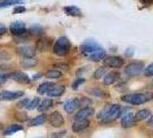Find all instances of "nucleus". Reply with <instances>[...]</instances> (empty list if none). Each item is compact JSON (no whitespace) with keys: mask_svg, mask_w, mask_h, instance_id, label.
<instances>
[{"mask_svg":"<svg viewBox=\"0 0 153 138\" xmlns=\"http://www.w3.org/2000/svg\"><path fill=\"white\" fill-rule=\"evenodd\" d=\"M122 108L119 105H110L102 109L97 114V118L102 121L103 123H108L115 121L119 116H121Z\"/></svg>","mask_w":153,"mask_h":138,"instance_id":"obj_1","label":"nucleus"},{"mask_svg":"<svg viewBox=\"0 0 153 138\" xmlns=\"http://www.w3.org/2000/svg\"><path fill=\"white\" fill-rule=\"evenodd\" d=\"M153 94L151 92H144V93H129L121 97V100L130 104V105H143L147 101L152 100Z\"/></svg>","mask_w":153,"mask_h":138,"instance_id":"obj_2","label":"nucleus"},{"mask_svg":"<svg viewBox=\"0 0 153 138\" xmlns=\"http://www.w3.org/2000/svg\"><path fill=\"white\" fill-rule=\"evenodd\" d=\"M71 50V43L66 37H59L53 46V52L58 57H65Z\"/></svg>","mask_w":153,"mask_h":138,"instance_id":"obj_3","label":"nucleus"},{"mask_svg":"<svg viewBox=\"0 0 153 138\" xmlns=\"http://www.w3.org/2000/svg\"><path fill=\"white\" fill-rule=\"evenodd\" d=\"M101 48H103V47L96 40L87 39L85 40L82 44H81V46H80V52H81L82 55H85L88 59L90 55H93L97 51H100Z\"/></svg>","mask_w":153,"mask_h":138,"instance_id":"obj_4","label":"nucleus"},{"mask_svg":"<svg viewBox=\"0 0 153 138\" xmlns=\"http://www.w3.org/2000/svg\"><path fill=\"white\" fill-rule=\"evenodd\" d=\"M144 69L145 68H144V62L143 61H133V62H130L129 65L125 67L123 72L129 77H134V76L140 75Z\"/></svg>","mask_w":153,"mask_h":138,"instance_id":"obj_5","label":"nucleus"},{"mask_svg":"<svg viewBox=\"0 0 153 138\" xmlns=\"http://www.w3.org/2000/svg\"><path fill=\"white\" fill-rule=\"evenodd\" d=\"M104 62V66L105 67H110V68H114V69H118V68H121L123 66V60L120 57H106L105 59L103 60Z\"/></svg>","mask_w":153,"mask_h":138,"instance_id":"obj_6","label":"nucleus"},{"mask_svg":"<svg viewBox=\"0 0 153 138\" xmlns=\"http://www.w3.org/2000/svg\"><path fill=\"white\" fill-rule=\"evenodd\" d=\"M8 77L12 78L13 81H15V82L19 83V84H27V83H30V81H31V78H30L26 74H24V72H12V74H9Z\"/></svg>","mask_w":153,"mask_h":138,"instance_id":"obj_7","label":"nucleus"},{"mask_svg":"<svg viewBox=\"0 0 153 138\" xmlns=\"http://www.w3.org/2000/svg\"><path fill=\"white\" fill-rule=\"evenodd\" d=\"M25 23L22 21H15L10 24V31L14 36H22L25 33Z\"/></svg>","mask_w":153,"mask_h":138,"instance_id":"obj_8","label":"nucleus"},{"mask_svg":"<svg viewBox=\"0 0 153 138\" xmlns=\"http://www.w3.org/2000/svg\"><path fill=\"white\" fill-rule=\"evenodd\" d=\"M24 93L22 91H2L0 93V99L2 100H15V99H19L23 96Z\"/></svg>","mask_w":153,"mask_h":138,"instance_id":"obj_9","label":"nucleus"},{"mask_svg":"<svg viewBox=\"0 0 153 138\" xmlns=\"http://www.w3.org/2000/svg\"><path fill=\"white\" fill-rule=\"evenodd\" d=\"M136 124V120H135V114L128 112L125 115H122L121 118V125L123 128H130Z\"/></svg>","mask_w":153,"mask_h":138,"instance_id":"obj_10","label":"nucleus"},{"mask_svg":"<svg viewBox=\"0 0 153 138\" xmlns=\"http://www.w3.org/2000/svg\"><path fill=\"white\" fill-rule=\"evenodd\" d=\"M49 123H51L53 127L55 128H58V127H62L64 124V118L63 116L61 115V113L58 112H53L49 116Z\"/></svg>","mask_w":153,"mask_h":138,"instance_id":"obj_11","label":"nucleus"},{"mask_svg":"<svg viewBox=\"0 0 153 138\" xmlns=\"http://www.w3.org/2000/svg\"><path fill=\"white\" fill-rule=\"evenodd\" d=\"M94 109L91 108V107H83L81 108L79 112L76 113V115H74V120H87V118L91 116L93 114H94Z\"/></svg>","mask_w":153,"mask_h":138,"instance_id":"obj_12","label":"nucleus"},{"mask_svg":"<svg viewBox=\"0 0 153 138\" xmlns=\"http://www.w3.org/2000/svg\"><path fill=\"white\" fill-rule=\"evenodd\" d=\"M89 127V121L88 120H74L72 124V130L74 132H80L87 129Z\"/></svg>","mask_w":153,"mask_h":138,"instance_id":"obj_13","label":"nucleus"},{"mask_svg":"<svg viewBox=\"0 0 153 138\" xmlns=\"http://www.w3.org/2000/svg\"><path fill=\"white\" fill-rule=\"evenodd\" d=\"M119 78H120L119 72H108V74H106V75L104 76L103 83H104V85H111V84L115 83L117 81H119Z\"/></svg>","mask_w":153,"mask_h":138,"instance_id":"obj_14","label":"nucleus"},{"mask_svg":"<svg viewBox=\"0 0 153 138\" xmlns=\"http://www.w3.org/2000/svg\"><path fill=\"white\" fill-rule=\"evenodd\" d=\"M17 53L21 54L22 57H24V58H33L34 54H36V51L32 48L31 46H19L17 48Z\"/></svg>","mask_w":153,"mask_h":138,"instance_id":"obj_15","label":"nucleus"},{"mask_svg":"<svg viewBox=\"0 0 153 138\" xmlns=\"http://www.w3.org/2000/svg\"><path fill=\"white\" fill-rule=\"evenodd\" d=\"M76 107H79V103H78V99H70V100H68L65 104H64V111L66 113H71L74 112V109H76Z\"/></svg>","mask_w":153,"mask_h":138,"instance_id":"obj_16","label":"nucleus"},{"mask_svg":"<svg viewBox=\"0 0 153 138\" xmlns=\"http://www.w3.org/2000/svg\"><path fill=\"white\" fill-rule=\"evenodd\" d=\"M55 86V84L53 83V82H44L42 84H40L38 87V92L39 94H44V93H48V92L51 91V89Z\"/></svg>","mask_w":153,"mask_h":138,"instance_id":"obj_17","label":"nucleus"},{"mask_svg":"<svg viewBox=\"0 0 153 138\" xmlns=\"http://www.w3.org/2000/svg\"><path fill=\"white\" fill-rule=\"evenodd\" d=\"M87 92L89 93L90 96H93V97H98V98L108 97V93L105 91H103V90H101L100 87H90V89L87 90Z\"/></svg>","mask_w":153,"mask_h":138,"instance_id":"obj_18","label":"nucleus"},{"mask_svg":"<svg viewBox=\"0 0 153 138\" xmlns=\"http://www.w3.org/2000/svg\"><path fill=\"white\" fill-rule=\"evenodd\" d=\"M152 114L151 112L149 111V109H140L138 112L135 114V120H136V122H140V121H144V120H146L151 116Z\"/></svg>","mask_w":153,"mask_h":138,"instance_id":"obj_19","label":"nucleus"},{"mask_svg":"<svg viewBox=\"0 0 153 138\" xmlns=\"http://www.w3.org/2000/svg\"><path fill=\"white\" fill-rule=\"evenodd\" d=\"M46 120H47V116H46L45 114H40V115L36 116L34 118H32L31 121H30V123H29V125L30 127H37V125L44 124L46 122Z\"/></svg>","mask_w":153,"mask_h":138,"instance_id":"obj_20","label":"nucleus"},{"mask_svg":"<svg viewBox=\"0 0 153 138\" xmlns=\"http://www.w3.org/2000/svg\"><path fill=\"white\" fill-rule=\"evenodd\" d=\"M21 130H23V127H22V125L12 124V125H9V127H7L6 129H4V135H6V136L13 135V133H15V132H17V131H21Z\"/></svg>","mask_w":153,"mask_h":138,"instance_id":"obj_21","label":"nucleus"},{"mask_svg":"<svg viewBox=\"0 0 153 138\" xmlns=\"http://www.w3.org/2000/svg\"><path fill=\"white\" fill-rule=\"evenodd\" d=\"M64 12L70 16H81V11L76 6L64 7Z\"/></svg>","mask_w":153,"mask_h":138,"instance_id":"obj_22","label":"nucleus"},{"mask_svg":"<svg viewBox=\"0 0 153 138\" xmlns=\"http://www.w3.org/2000/svg\"><path fill=\"white\" fill-rule=\"evenodd\" d=\"M64 91H65L64 86H54L51 91L48 92V96L49 97H59L63 94Z\"/></svg>","mask_w":153,"mask_h":138,"instance_id":"obj_23","label":"nucleus"},{"mask_svg":"<svg viewBox=\"0 0 153 138\" xmlns=\"http://www.w3.org/2000/svg\"><path fill=\"white\" fill-rule=\"evenodd\" d=\"M37 60L34 58H24V59L21 61V66L23 68H31V67H34L37 65Z\"/></svg>","mask_w":153,"mask_h":138,"instance_id":"obj_24","label":"nucleus"},{"mask_svg":"<svg viewBox=\"0 0 153 138\" xmlns=\"http://www.w3.org/2000/svg\"><path fill=\"white\" fill-rule=\"evenodd\" d=\"M49 45H51V43L48 39H40L37 43V48L40 52H47L49 48Z\"/></svg>","mask_w":153,"mask_h":138,"instance_id":"obj_25","label":"nucleus"},{"mask_svg":"<svg viewBox=\"0 0 153 138\" xmlns=\"http://www.w3.org/2000/svg\"><path fill=\"white\" fill-rule=\"evenodd\" d=\"M51 106H53V101H51V99H45V100H42L38 106V109L40 112H45L47 109H49Z\"/></svg>","mask_w":153,"mask_h":138,"instance_id":"obj_26","label":"nucleus"},{"mask_svg":"<svg viewBox=\"0 0 153 138\" xmlns=\"http://www.w3.org/2000/svg\"><path fill=\"white\" fill-rule=\"evenodd\" d=\"M19 4H23L22 0H1L0 1V8H7L13 5H19Z\"/></svg>","mask_w":153,"mask_h":138,"instance_id":"obj_27","label":"nucleus"},{"mask_svg":"<svg viewBox=\"0 0 153 138\" xmlns=\"http://www.w3.org/2000/svg\"><path fill=\"white\" fill-rule=\"evenodd\" d=\"M39 104H40V99H39L38 97H36V98H33V99H29L25 108L29 109V111H31V109H34V108H38Z\"/></svg>","mask_w":153,"mask_h":138,"instance_id":"obj_28","label":"nucleus"},{"mask_svg":"<svg viewBox=\"0 0 153 138\" xmlns=\"http://www.w3.org/2000/svg\"><path fill=\"white\" fill-rule=\"evenodd\" d=\"M62 76V72L59 70H56V69H53V70H49V72L46 74V77L47 78H53V79H57Z\"/></svg>","mask_w":153,"mask_h":138,"instance_id":"obj_29","label":"nucleus"},{"mask_svg":"<svg viewBox=\"0 0 153 138\" xmlns=\"http://www.w3.org/2000/svg\"><path fill=\"white\" fill-rule=\"evenodd\" d=\"M42 28L40 26H37V24H34V26H32L31 28H30V32L32 33V35H36V36H39V35H41L42 33Z\"/></svg>","mask_w":153,"mask_h":138,"instance_id":"obj_30","label":"nucleus"},{"mask_svg":"<svg viewBox=\"0 0 153 138\" xmlns=\"http://www.w3.org/2000/svg\"><path fill=\"white\" fill-rule=\"evenodd\" d=\"M105 72H106V69H105L104 67H101V68H98V69H97V70L95 72V74H94V78H95V79L102 78L103 76L105 75Z\"/></svg>","mask_w":153,"mask_h":138,"instance_id":"obj_31","label":"nucleus"},{"mask_svg":"<svg viewBox=\"0 0 153 138\" xmlns=\"http://www.w3.org/2000/svg\"><path fill=\"white\" fill-rule=\"evenodd\" d=\"M10 58V54L5 51V50H0V60L1 61H5V60H8Z\"/></svg>","mask_w":153,"mask_h":138,"instance_id":"obj_32","label":"nucleus"},{"mask_svg":"<svg viewBox=\"0 0 153 138\" xmlns=\"http://www.w3.org/2000/svg\"><path fill=\"white\" fill-rule=\"evenodd\" d=\"M144 75H145V76H149V77L153 76V63H151L150 66H147L146 68L144 69Z\"/></svg>","mask_w":153,"mask_h":138,"instance_id":"obj_33","label":"nucleus"},{"mask_svg":"<svg viewBox=\"0 0 153 138\" xmlns=\"http://www.w3.org/2000/svg\"><path fill=\"white\" fill-rule=\"evenodd\" d=\"M15 118H17L19 122H24L27 120V115H26V113H16Z\"/></svg>","mask_w":153,"mask_h":138,"instance_id":"obj_34","label":"nucleus"},{"mask_svg":"<svg viewBox=\"0 0 153 138\" xmlns=\"http://www.w3.org/2000/svg\"><path fill=\"white\" fill-rule=\"evenodd\" d=\"M85 82H86V79H85V78H81V77H80V78H76V82L73 83V85H72V86H73V89H74V90H76V89L81 85L82 83H85Z\"/></svg>","mask_w":153,"mask_h":138,"instance_id":"obj_35","label":"nucleus"},{"mask_svg":"<svg viewBox=\"0 0 153 138\" xmlns=\"http://www.w3.org/2000/svg\"><path fill=\"white\" fill-rule=\"evenodd\" d=\"M66 135V131L63 130V131H59V132H53L51 135V138H62Z\"/></svg>","mask_w":153,"mask_h":138,"instance_id":"obj_36","label":"nucleus"},{"mask_svg":"<svg viewBox=\"0 0 153 138\" xmlns=\"http://www.w3.org/2000/svg\"><path fill=\"white\" fill-rule=\"evenodd\" d=\"M134 53H135L134 47H128L127 50L125 51V57H127V58H131V57L134 55Z\"/></svg>","mask_w":153,"mask_h":138,"instance_id":"obj_37","label":"nucleus"},{"mask_svg":"<svg viewBox=\"0 0 153 138\" xmlns=\"http://www.w3.org/2000/svg\"><path fill=\"white\" fill-rule=\"evenodd\" d=\"M78 103H79V106H88V104H90V100L87 98H81L78 99Z\"/></svg>","mask_w":153,"mask_h":138,"instance_id":"obj_38","label":"nucleus"},{"mask_svg":"<svg viewBox=\"0 0 153 138\" xmlns=\"http://www.w3.org/2000/svg\"><path fill=\"white\" fill-rule=\"evenodd\" d=\"M27 101H29V99H23V100H21L19 104H17V107L19 108H25L26 107V104H27Z\"/></svg>","mask_w":153,"mask_h":138,"instance_id":"obj_39","label":"nucleus"},{"mask_svg":"<svg viewBox=\"0 0 153 138\" xmlns=\"http://www.w3.org/2000/svg\"><path fill=\"white\" fill-rule=\"evenodd\" d=\"M23 12H25V8H24L23 6H19V7H16V8L14 9V14L23 13Z\"/></svg>","mask_w":153,"mask_h":138,"instance_id":"obj_40","label":"nucleus"},{"mask_svg":"<svg viewBox=\"0 0 153 138\" xmlns=\"http://www.w3.org/2000/svg\"><path fill=\"white\" fill-rule=\"evenodd\" d=\"M7 78H8V75H1V74H0V86L6 82Z\"/></svg>","mask_w":153,"mask_h":138,"instance_id":"obj_41","label":"nucleus"},{"mask_svg":"<svg viewBox=\"0 0 153 138\" xmlns=\"http://www.w3.org/2000/svg\"><path fill=\"white\" fill-rule=\"evenodd\" d=\"M6 32H7V28L4 26V24L0 23V36H1V35H5Z\"/></svg>","mask_w":153,"mask_h":138,"instance_id":"obj_42","label":"nucleus"},{"mask_svg":"<svg viewBox=\"0 0 153 138\" xmlns=\"http://www.w3.org/2000/svg\"><path fill=\"white\" fill-rule=\"evenodd\" d=\"M140 2L144 5V6H149L152 4V0H140Z\"/></svg>","mask_w":153,"mask_h":138,"instance_id":"obj_43","label":"nucleus"},{"mask_svg":"<svg viewBox=\"0 0 153 138\" xmlns=\"http://www.w3.org/2000/svg\"><path fill=\"white\" fill-rule=\"evenodd\" d=\"M147 124L153 127V115H151V116L149 118V122H147Z\"/></svg>","mask_w":153,"mask_h":138,"instance_id":"obj_44","label":"nucleus"},{"mask_svg":"<svg viewBox=\"0 0 153 138\" xmlns=\"http://www.w3.org/2000/svg\"><path fill=\"white\" fill-rule=\"evenodd\" d=\"M2 129H4V124H2V123H1V122H0V131H1V130H2Z\"/></svg>","mask_w":153,"mask_h":138,"instance_id":"obj_45","label":"nucleus"}]
</instances>
